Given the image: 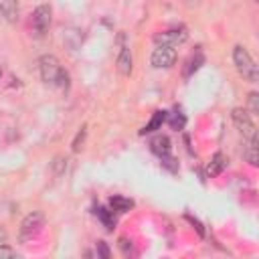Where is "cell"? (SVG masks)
I'll return each instance as SVG.
<instances>
[{
    "label": "cell",
    "instance_id": "6da1fadb",
    "mask_svg": "<svg viewBox=\"0 0 259 259\" xmlns=\"http://www.w3.org/2000/svg\"><path fill=\"white\" fill-rule=\"evenodd\" d=\"M38 71H40V79H42L47 85H51V87H61V89H65V87L69 85V75H67V71L59 65L57 57H53V55L40 57V61H38Z\"/></svg>",
    "mask_w": 259,
    "mask_h": 259
},
{
    "label": "cell",
    "instance_id": "7a4b0ae2",
    "mask_svg": "<svg viewBox=\"0 0 259 259\" xmlns=\"http://www.w3.org/2000/svg\"><path fill=\"white\" fill-rule=\"evenodd\" d=\"M233 63H235V69L239 71V75H241L245 81L257 83V77H259L257 65H255L253 57L249 55V51H247L245 47L237 45V47L233 49Z\"/></svg>",
    "mask_w": 259,
    "mask_h": 259
},
{
    "label": "cell",
    "instance_id": "3957f363",
    "mask_svg": "<svg viewBox=\"0 0 259 259\" xmlns=\"http://www.w3.org/2000/svg\"><path fill=\"white\" fill-rule=\"evenodd\" d=\"M231 117H233L235 127L239 130V134H243V138L247 142H257V127H255V123L251 119V113L247 109L235 107L233 113H231Z\"/></svg>",
    "mask_w": 259,
    "mask_h": 259
},
{
    "label": "cell",
    "instance_id": "277c9868",
    "mask_svg": "<svg viewBox=\"0 0 259 259\" xmlns=\"http://www.w3.org/2000/svg\"><path fill=\"white\" fill-rule=\"evenodd\" d=\"M42 227H45V217H42V212H40V210L28 212V214L22 219V223H20V235H18L20 241L26 243V241L34 239V237L42 231Z\"/></svg>",
    "mask_w": 259,
    "mask_h": 259
},
{
    "label": "cell",
    "instance_id": "5b68a950",
    "mask_svg": "<svg viewBox=\"0 0 259 259\" xmlns=\"http://www.w3.org/2000/svg\"><path fill=\"white\" fill-rule=\"evenodd\" d=\"M174 61H176V49L168 45H156L150 57V65L154 69H168L174 65Z\"/></svg>",
    "mask_w": 259,
    "mask_h": 259
},
{
    "label": "cell",
    "instance_id": "8992f818",
    "mask_svg": "<svg viewBox=\"0 0 259 259\" xmlns=\"http://www.w3.org/2000/svg\"><path fill=\"white\" fill-rule=\"evenodd\" d=\"M49 26H51V6L40 4L32 12V30L36 36H42L49 30Z\"/></svg>",
    "mask_w": 259,
    "mask_h": 259
},
{
    "label": "cell",
    "instance_id": "52a82bcc",
    "mask_svg": "<svg viewBox=\"0 0 259 259\" xmlns=\"http://www.w3.org/2000/svg\"><path fill=\"white\" fill-rule=\"evenodd\" d=\"M188 38V32H186V28H172V30H164V32H158L156 36H154V42L156 45H168V47H178V45H182L184 40Z\"/></svg>",
    "mask_w": 259,
    "mask_h": 259
},
{
    "label": "cell",
    "instance_id": "ba28073f",
    "mask_svg": "<svg viewBox=\"0 0 259 259\" xmlns=\"http://www.w3.org/2000/svg\"><path fill=\"white\" fill-rule=\"evenodd\" d=\"M0 16L10 24L18 22V0H0Z\"/></svg>",
    "mask_w": 259,
    "mask_h": 259
},
{
    "label": "cell",
    "instance_id": "9c48e42d",
    "mask_svg": "<svg viewBox=\"0 0 259 259\" xmlns=\"http://www.w3.org/2000/svg\"><path fill=\"white\" fill-rule=\"evenodd\" d=\"M227 164H229L227 156H225V154H221V152H217V154L210 158L208 166H206V172H208V176H219V174H221V172L227 168Z\"/></svg>",
    "mask_w": 259,
    "mask_h": 259
},
{
    "label": "cell",
    "instance_id": "30bf717a",
    "mask_svg": "<svg viewBox=\"0 0 259 259\" xmlns=\"http://www.w3.org/2000/svg\"><path fill=\"white\" fill-rule=\"evenodd\" d=\"M117 71L123 77H127L132 73V51H130V47H121L119 57H117Z\"/></svg>",
    "mask_w": 259,
    "mask_h": 259
},
{
    "label": "cell",
    "instance_id": "8fae6325",
    "mask_svg": "<svg viewBox=\"0 0 259 259\" xmlns=\"http://www.w3.org/2000/svg\"><path fill=\"white\" fill-rule=\"evenodd\" d=\"M152 152L154 154H158L160 158H164V156H170V150H172V146H170V140L166 138V136H156L154 140H152Z\"/></svg>",
    "mask_w": 259,
    "mask_h": 259
},
{
    "label": "cell",
    "instance_id": "7c38bea8",
    "mask_svg": "<svg viewBox=\"0 0 259 259\" xmlns=\"http://www.w3.org/2000/svg\"><path fill=\"white\" fill-rule=\"evenodd\" d=\"M166 119H168L166 111H160V109H158V111H154V113H152V119H150V121L144 125V130H142L140 134H150V132L160 130V127H162V123H164Z\"/></svg>",
    "mask_w": 259,
    "mask_h": 259
},
{
    "label": "cell",
    "instance_id": "4fadbf2b",
    "mask_svg": "<svg viewBox=\"0 0 259 259\" xmlns=\"http://www.w3.org/2000/svg\"><path fill=\"white\" fill-rule=\"evenodd\" d=\"M109 206H111L115 212H127L130 208H134V200L117 194V196H111V198H109Z\"/></svg>",
    "mask_w": 259,
    "mask_h": 259
},
{
    "label": "cell",
    "instance_id": "5bb4252c",
    "mask_svg": "<svg viewBox=\"0 0 259 259\" xmlns=\"http://www.w3.org/2000/svg\"><path fill=\"white\" fill-rule=\"evenodd\" d=\"M113 210H107V208H103V206H97V210H95V214L101 219V223L105 225V229L107 231H111L113 229V225H115V219H113V214H111Z\"/></svg>",
    "mask_w": 259,
    "mask_h": 259
},
{
    "label": "cell",
    "instance_id": "9a60e30c",
    "mask_svg": "<svg viewBox=\"0 0 259 259\" xmlns=\"http://www.w3.org/2000/svg\"><path fill=\"white\" fill-rule=\"evenodd\" d=\"M202 63H204V57H202V53H196L194 57H190V61H188V67H186V71H184V77H190L194 71H198Z\"/></svg>",
    "mask_w": 259,
    "mask_h": 259
},
{
    "label": "cell",
    "instance_id": "2e32d148",
    "mask_svg": "<svg viewBox=\"0 0 259 259\" xmlns=\"http://www.w3.org/2000/svg\"><path fill=\"white\" fill-rule=\"evenodd\" d=\"M245 158L251 166H257L259 164V154H257V142H247V152H245Z\"/></svg>",
    "mask_w": 259,
    "mask_h": 259
},
{
    "label": "cell",
    "instance_id": "e0dca14e",
    "mask_svg": "<svg viewBox=\"0 0 259 259\" xmlns=\"http://www.w3.org/2000/svg\"><path fill=\"white\" fill-rule=\"evenodd\" d=\"M85 134H87V127L83 125V127L77 132L75 140H73V152H79V150L83 148V140H85Z\"/></svg>",
    "mask_w": 259,
    "mask_h": 259
},
{
    "label": "cell",
    "instance_id": "ac0fdd59",
    "mask_svg": "<svg viewBox=\"0 0 259 259\" xmlns=\"http://www.w3.org/2000/svg\"><path fill=\"white\" fill-rule=\"evenodd\" d=\"M184 123H186V117H184L182 113H174V115L170 117V125H172L174 130H182Z\"/></svg>",
    "mask_w": 259,
    "mask_h": 259
},
{
    "label": "cell",
    "instance_id": "d6986e66",
    "mask_svg": "<svg viewBox=\"0 0 259 259\" xmlns=\"http://www.w3.org/2000/svg\"><path fill=\"white\" fill-rule=\"evenodd\" d=\"M249 111H251L253 115L259 113V93H251V95H249Z\"/></svg>",
    "mask_w": 259,
    "mask_h": 259
},
{
    "label": "cell",
    "instance_id": "ffe728a7",
    "mask_svg": "<svg viewBox=\"0 0 259 259\" xmlns=\"http://www.w3.org/2000/svg\"><path fill=\"white\" fill-rule=\"evenodd\" d=\"M12 257H16V251L8 245H0V259H12Z\"/></svg>",
    "mask_w": 259,
    "mask_h": 259
},
{
    "label": "cell",
    "instance_id": "44dd1931",
    "mask_svg": "<svg viewBox=\"0 0 259 259\" xmlns=\"http://www.w3.org/2000/svg\"><path fill=\"white\" fill-rule=\"evenodd\" d=\"M97 247H99V253H101V257H105V259H107V257H109V251H107L105 243H103V241H99V243H97Z\"/></svg>",
    "mask_w": 259,
    "mask_h": 259
},
{
    "label": "cell",
    "instance_id": "7402d4cb",
    "mask_svg": "<svg viewBox=\"0 0 259 259\" xmlns=\"http://www.w3.org/2000/svg\"><path fill=\"white\" fill-rule=\"evenodd\" d=\"M200 0H188V6H196Z\"/></svg>",
    "mask_w": 259,
    "mask_h": 259
},
{
    "label": "cell",
    "instance_id": "603a6c76",
    "mask_svg": "<svg viewBox=\"0 0 259 259\" xmlns=\"http://www.w3.org/2000/svg\"><path fill=\"white\" fill-rule=\"evenodd\" d=\"M0 75H2V73H0Z\"/></svg>",
    "mask_w": 259,
    "mask_h": 259
}]
</instances>
